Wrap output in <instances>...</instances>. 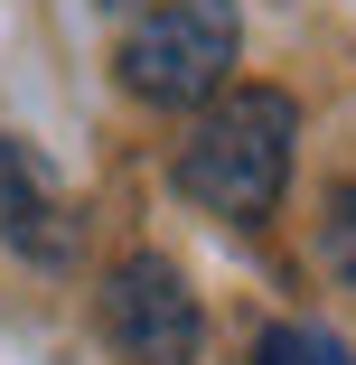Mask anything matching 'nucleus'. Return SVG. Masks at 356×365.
<instances>
[{
  "label": "nucleus",
  "mask_w": 356,
  "mask_h": 365,
  "mask_svg": "<svg viewBox=\"0 0 356 365\" xmlns=\"http://www.w3.org/2000/svg\"><path fill=\"white\" fill-rule=\"evenodd\" d=\"M291 140H300V103L281 85H225L216 103H197L178 140V187L225 225H263L291 187Z\"/></svg>",
  "instance_id": "obj_1"
},
{
  "label": "nucleus",
  "mask_w": 356,
  "mask_h": 365,
  "mask_svg": "<svg viewBox=\"0 0 356 365\" xmlns=\"http://www.w3.org/2000/svg\"><path fill=\"white\" fill-rule=\"evenodd\" d=\"M225 66H235V0H151L122 29L113 76L151 113H197L225 94Z\"/></svg>",
  "instance_id": "obj_2"
},
{
  "label": "nucleus",
  "mask_w": 356,
  "mask_h": 365,
  "mask_svg": "<svg viewBox=\"0 0 356 365\" xmlns=\"http://www.w3.org/2000/svg\"><path fill=\"white\" fill-rule=\"evenodd\" d=\"M103 337L122 346V365H197L206 319H197V290L169 253H122L103 272Z\"/></svg>",
  "instance_id": "obj_3"
},
{
  "label": "nucleus",
  "mask_w": 356,
  "mask_h": 365,
  "mask_svg": "<svg viewBox=\"0 0 356 365\" xmlns=\"http://www.w3.org/2000/svg\"><path fill=\"white\" fill-rule=\"evenodd\" d=\"M0 235H10L29 262H76V215L56 206V187L38 178V160L19 150V140H0Z\"/></svg>",
  "instance_id": "obj_4"
},
{
  "label": "nucleus",
  "mask_w": 356,
  "mask_h": 365,
  "mask_svg": "<svg viewBox=\"0 0 356 365\" xmlns=\"http://www.w3.org/2000/svg\"><path fill=\"white\" fill-rule=\"evenodd\" d=\"M319 253H328V272L356 290V187H347V178L328 187V215H319Z\"/></svg>",
  "instance_id": "obj_5"
},
{
  "label": "nucleus",
  "mask_w": 356,
  "mask_h": 365,
  "mask_svg": "<svg viewBox=\"0 0 356 365\" xmlns=\"http://www.w3.org/2000/svg\"><path fill=\"white\" fill-rule=\"evenodd\" d=\"M253 365H356V356H347L328 328H300V319H291V328H272V337H263Z\"/></svg>",
  "instance_id": "obj_6"
},
{
  "label": "nucleus",
  "mask_w": 356,
  "mask_h": 365,
  "mask_svg": "<svg viewBox=\"0 0 356 365\" xmlns=\"http://www.w3.org/2000/svg\"><path fill=\"white\" fill-rule=\"evenodd\" d=\"M103 10H141V0H103Z\"/></svg>",
  "instance_id": "obj_7"
}]
</instances>
